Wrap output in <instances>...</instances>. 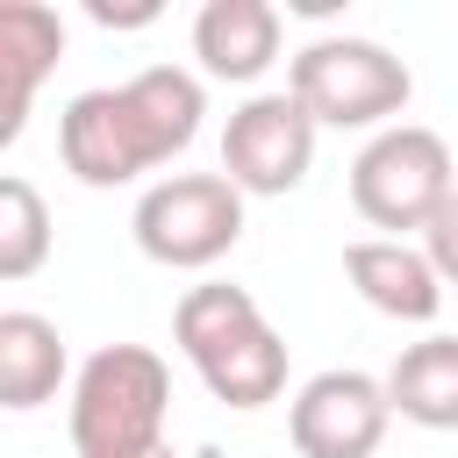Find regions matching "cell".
I'll list each match as a JSON object with an SVG mask.
<instances>
[{
  "mask_svg": "<svg viewBox=\"0 0 458 458\" xmlns=\"http://www.w3.org/2000/svg\"><path fill=\"white\" fill-rule=\"evenodd\" d=\"M208 93L186 64H143L122 86H86L57 114V150L79 186H129L200 136Z\"/></svg>",
  "mask_w": 458,
  "mask_h": 458,
  "instance_id": "obj_1",
  "label": "cell"
},
{
  "mask_svg": "<svg viewBox=\"0 0 458 458\" xmlns=\"http://www.w3.org/2000/svg\"><path fill=\"white\" fill-rule=\"evenodd\" d=\"M172 336L186 351V365L200 372V386L222 401V408H265L286 394V344L279 329L265 322V308L229 286V279H208V286H186L179 308H172Z\"/></svg>",
  "mask_w": 458,
  "mask_h": 458,
  "instance_id": "obj_2",
  "label": "cell"
},
{
  "mask_svg": "<svg viewBox=\"0 0 458 458\" xmlns=\"http://www.w3.org/2000/svg\"><path fill=\"white\" fill-rule=\"evenodd\" d=\"M165 408H172V365L150 344H100L72 372V451L79 458H136L165 444Z\"/></svg>",
  "mask_w": 458,
  "mask_h": 458,
  "instance_id": "obj_3",
  "label": "cell"
},
{
  "mask_svg": "<svg viewBox=\"0 0 458 458\" xmlns=\"http://www.w3.org/2000/svg\"><path fill=\"white\" fill-rule=\"evenodd\" d=\"M286 93L315 129H386L408 107L415 72L372 36H315L286 64Z\"/></svg>",
  "mask_w": 458,
  "mask_h": 458,
  "instance_id": "obj_4",
  "label": "cell"
},
{
  "mask_svg": "<svg viewBox=\"0 0 458 458\" xmlns=\"http://www.w3.org/2000/svg\"><path fill=\"white\" fill-rule=\"evenodd\" d=\"M129 229H136V250L150 265H165V272H208L243 236V193L222 172H165V179L143 186Z\"/></svg>",
  "mask_w": 458,
  "mask_h": 458,
  "instance_id": "obj_5",
  "label": "cell"
},
{
  "mask_svg": "<svg viewBox=\"0 0 458 458\" xmlns=\"http://www.w3.org/2000/svg\"><path fill=\"white\" fill-rule=\"evenodd\" d=\"M451 186H458L451 143H444L437 129H422V122H386V129L351 157V208H358L372 229H386V236L422 229V222L444 208Z\"/></svg>",
  "mask_w": 458,
  "mask_h": 458,
  "instance_id": "obj_6",
  "label": "cell"
},
{
  "mask_svg": "<svg viewBox=\"0 0 458 458\" xmlns=\"http://www.w3.org/2000/svg\"><path fill=\"white\" fill-rule=\"evenodd\" d=\"M315 165V122L293 93H250L222 129V179L236 193H293Z\"/></svg>",
  "mask_w": 458,
  "mask_h": 458,
  "instance_id": "obj_7",
  "label": "cell"
},
{
  "mask_svg": "<svg viewBox=\"0 0 458 458\" xmlns=\"http://www.w3.org/2000/svg\"><path fill=\"white\" fill-rule=\"evenodd\" d=\"M386 386L372 372L329 365L315 379H301L293 408H286V437L301 458H372L386 437Z\"/></svg>",
  "mask_w": 458,
  "mask_h": 458,
  "instance_id": "obj_8",
  "label": "cell"
},
{
  "mask_svg": "<svg viewBox=\"0 0 458 458\" xmlns=\"http://www.w3.org/2000/svg\"><path fill=\"white\" fill-rule=\"evenodd\" d=\"M64 57V21L43 0H0V150L21 143L43 79Z\"/></svg>",
  "mask_w": 458,
  "mask_h": 458,
  "instance_id": "obj_9",
  "label": "cell"
},
{
  "mask_svg": "<svg viewBox=\"0 0 458 458\" xmlns=\"http://www.w3.org/2000/svg\"><path fill=\"white\" fill-rule=\"evenodd\" d=\"M193 57L222 86H250L279 64V7L272 0H208L193 14Z\"/></svg>",
  "mask_w": 458,
  "mask_h": 458,
  "instance_id": "obj_10",
  "label": "cell"
},
{
  "mask_svg": "<svg viewBox=\"0 0 458 458\" xmlns=\"http://www.w3.org/2000/svg\"><path fill=\"white\" fill-rule=\"evenodd\" d=\"M344 272L351 286L365 293V308L394 315V322H437L444 308V279L429 272L422 243H401V236H358L344 250Z\"/></svg>",
  "mask_w": 458,
  "mask_h": 458,
  "instance_id": "obj_11",
  "label": "cell"
},
{
  "mask_svg": "<svg viewBox=\"0 0 458 458\" xmlns=\"http://www.w3.org/2000/svg\"><path fill=\"white\" fill-rule=\"evenodd\" d=\"M64 379H72V351H64L57 322L36 308H0V408L29 415V408L57 401Z\"/></svg>",
  "mask_w": 458,
  "mask_h": 458,
  "instance_id": "obj_12",
  "label": "cell"
},
{
  "mask_svg": "<svg viewBox=\"0 0 458 458\" xmlns=\"http://www.w3.org/2000/svg\"><path fill=\"white\" fill-rule=\"evenodd\" d=\"M386 415L415 429H458V336H422L386 365Z\"/></svg>",
  "mask_w": 458,
  "mask_h": 458,
  "instance_id": "obj_13",
  "label": "cell"
},
{
  "mask_svg": "<svg viewBox=\"0 0 458 458\" xmlns=\"http://www.w3.org/2000/svg\"><path fill=\"white\" fill-rule=\"evenodd\" d=\"M43 265H50V200L21 172H0V286L36 279Z\"/></svg>",
  "mask_w": 458,
  "mask_h": 458,
  "instance_id": "obj_14",
  "label": "cell"
},
{
  "mask_svg": "<svg viewBox=\"0 0 458 458\" xmlns=\"http://www.w3.org/2000/svg\"><path fill=\"white\" fill-rule=\"evenodd\" d=\"M422 258H429V272H437L444 286H458V186H451L444 208L422 222Z\"/></svg>",
  "mask_w": 458,
  "mask_h": 458,
  "instance_id": "obj_15",
  "label": "cell"
},
{
  "mask_svg": "<svg viewBox=\"0 0 458 458\" xmlns=\"http://www.w3.org/2000/svg\"><path fill=\"white\" fill-rule=\"evenodd\" d=\"M93 21H100V29H143V21H157V0H136V7H107V0H93Z\"/></svg>",
  "mask_w": 458,
  "mask_h": 458,
  "instance_id": "obj_16",
  "label": "cell"
},
{
  "mask_svg": "<svg viewBox=\"0 0 458 458\" xmlns=\"http://www.w3.org/2000/svg\"><path fill=\"white\" fill-rule=\"evenodd\" d=\"M136 458H179V451H172V437H165V444H150V451H136Z\"/></svg>",
  "mask_w": 458,
  "mask_h": 458,
  "instance_id": "obj_17",
  "label": "cell"
}]
</instances>
